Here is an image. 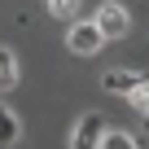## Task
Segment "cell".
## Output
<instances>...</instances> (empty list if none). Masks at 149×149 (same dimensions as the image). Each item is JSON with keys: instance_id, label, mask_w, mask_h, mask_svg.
<instances>
[{"instance_id": "obj_5", "label": "cell", "mask_w": 149, "mask_h": 149, "mask_svg": "<svg viewBox=\"0 0 149 149\" xmlns=\"http://www.w3.org/2000/svg\"><path fill=\"white\" fill-rule=\"evenodd\" d=\"M9 88H18V57L9 44H0V92H9Z\"/></svg>"}, {"instance_id": "obj_10", "label": "cell", "mask_w": 149, "mask_h": 149, "mask_svg": "<svg viewBox=\"0 0 149 149\" xmlns=\"http://www.w3.org/2000/svg\"><path fill=\"white\" fill-rule=\"evenodd\" d=\"M145 114H149V110H145ZM145 127H149V118H145Z\"/></svg>"}, {"instance_id": "obj_1", "label": "cell", "mask_w": 149, "mask_h": 149, "mask_svg": "<svg viewBox=\"0 0 149 149\" xmlns=\"http://www.w3.org/2000/svg\"><path fill=\"white\" fill-rule=\"evenodd\" d=\"M97 31H101V40H123L127 31H132V18H127V9L118 5V0H105V5L97 9Z\"/></svg>"}, {"instance_id": "obj_4", "label": "cell", "mask_w": 149, "mask_h": 149, "mask_svg": "<svg viewBox=\"0 0 149 149\" xmlns=\"http://www.w3.org/2000/svg\"><path fill=\"white\" fill-rule=\"evenodd\" d=\"M140 84H145V74H136V70H110V74H105V88L118 92V97H132Z\"/></svg>"}, {"instance_id": "obj_8", "label": "cell", "mask_w": 149, "mask_h": 149, "mask_svg": "<svg viewBox=\"0 0 149 149\" xmlns=\"http://www.w3.org/2000/svg\"><path fill=\"white\" fill-rule=\"evenodd\" d=\"M44 5H48V13H57V18L79 13V0H44Z\"/></svg>"}, {"instance_id": "obj_7", "label": "cell", "mask_w": 149, "mask_h": 149, "mask_svg": "<svg viewBox=\"0 0 149 149\" xmlns=\"http://www.w3.org/2000/svg\"><path fill=\"white\" fill-rule=\"evenodd\" d=\"M97 149H140V145H136L127 132H101V145H97Z\"/></svg>"}, {"instance_id": "obj_3", "label": "cell", "mask_w": 149, "mask_h": 149, "mask_svg": "<svg viewBox=\"0 0 149 149\" xmlns=\"http://www.w3.org/2000/svg\"><path fill=\"white\" fill-rule=\"evenodd\" d=\"M97 145H101V114L92 110V114L79 118V127L70 136V149H97Z\"/></svg>"}, {"instance_id": "obj_6", "label": "cell", "mask_w": 149, "mask_h": 149, "mask_svg": "<svg viewBox=\"0 0 149 149\" xmlns=\"http://www.w3.org/2000/svg\"><path fill=\"white\" fill-rule=\"evenodd\" d=\"M18 114L9 110V105H0V149H9V145H18Z\"/></svg>"}, {"instance_id": "obj_9", "label": "cell", "mask_w": 149, "mask_h": 149, "mask_svg": "<svg viewBox=\"0 0 149 149\" xmlns=\"http://www.w3.org/2000/svg\"><path fill=\"white\" fill-rule=\"evenodd\" d=\"M127 101H132L136 110H149V79H145V84H140V88H136V92H132Z\"/></svg>"}, {"instance_id": "obj_2", "label": "cell", "mask_w": 149, "mask_h": 149, "mask_svg": "<svg viewBox=\"0 0 149 149\" xmlns=\"http://www.w3.org/2000/svg\"><path fill=\"white\" fill-rule=\"evenodd\" d=\"M101 31H97V22H74L70 26V35H66V48L70 53H79V57H92V53H101Z\"/></svg>"}]
</instances>
